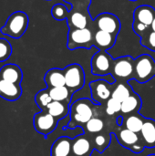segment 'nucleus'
Segmentation results:
<instances>
[{
  "mask_svg": "<svg viewBox=\"0 0 155 156\" xmlns=\"http://www.w3.org/2000/svg\"><path fill=\"white\" fill-rule=\"evenodd\" d=\"M99 104H94L91 100L84 98L77 100L69 105V129H75L78 126H84L91 118L96 116Z\"/></svg>",
  "mask_w": 155,
  "mask_h": 156,
  "instance_id": "f257e3e1",
  "label": "nucleus"
},
{
  "mask_svg": "<svg viewBox=\"0 0 155 156\" xmlns=\"http://www.w3.org/2000/svg\"><path fill=\"white\" fill-rule=\"evenodd\" d=\"M28 22V16L25 12L16 11L8 16L0 31L3 35H6L13 38H20L26 31Z\"/></svg>",
  "mask_w": 155,
  "mask_h": 156,
  "instance_id": "f03ea898",
  "label": "nucleus"
},
{
  "mask_svg": "<svg viewBox=\"0 0 155 156\" xmlns=\"http://www.w3.org/2000/svg\"><path fill=\"white\" fill-rule=\"evenodd\" d=\"M94 30L90 27L72 28L69 30L67 47L69 50L94 47Z\"/></svg>",
  "mask_w": 155,
  "mask_h": 156,
  "instance_id": "7ed1b4c3",
  "label": "nucleus"
},
{
  "mask_svg": "<svg viewBox=\"0 0 155 156\" xmlns=\"http://www.w3.org/2000/svg\"><path fill=\"white\" fill-rule=\"evenodd\" d=\"M155 77V60L149 54H143L134 58L133 80L146 83Z\"/></svg>",
  "mask_w": 155,
  "mask_h": 156,
  "instance_id": "20e7f679",
  "label": "nucleus"
},
{
  "mask_svg": "<svg viewBox=\"0 0 155 156\" xmlns=\"http://www.w3.org/2000/svg\"><path fill=\"white\" fill-rule=\"evenodd\" d=\"M118 131H113L119 144L134 154H141L146 147L140 133H133L122 126L117 125Z\"/></svg>",
  "mask_w": 155,
  "mask_h": 156,
  "instance_id": "39448f33",
  "label": "nucleus"
},
{
  "mask_svg": "<svg viewBox=\"0 0 155 156\" xmlns=\"http://www.w3.org/2000/svg\"><path fill=\"white\" fill-rule=\"evenodd\" d=\"M114 81H129L134 75V58L131 56H122L114 59L111 74Z\"/></svg>",
  "mask_w": 155,
  "mask_h": 156,
  "instance_id": "423d86ee",
  "label": "nucleus"
},
{
  "mask_svg": "<svg viewBox=\"0 0 155 156\" xmlns=\"http://www.w3.org/2000/svg\"><path fill=\"white\" fill-rule=\"evenodd\" d=\"M64 70L65 86L69 89L72 93L81 90L85 85V72L83 68L77 63L68 65Z\"/></svg>",
  "mask_w": 155,
  "mask_h": 156,
  "instance_id": "0eeeda50",
  "label": "nucleus"
},
{
  "mask_svg": "<svg viewBox=\"0 0 155 156\" xmlns=\"http://www.w3.org/2000/svg\"><path fill=\"white\" fill-rule=\"evenodd\" d=\"M114 58L107 52L99 50L91 58V72L97 76H107L111 74Z\"/></svg>",
  "mask_w": 155,
  "mask_h": 156,
  "instance_id": "6e6552de",
  "label": "nucleus"
},
{
  "mask_svg": "<svg viewBox=\"0 0 155 156\" xmlns=\"http://www.w3.org/2000/svg\"><path fill=\"white\" fill-rule=\"evenodd\" d=\"M91 91V99L95 104L103 105L111 98L113 83H110L105 80H97L90 83Z\"/></svg>",
  "mask_w": 155,
  "mask_h": 156,
  "instance_id": "1a4fd4ad",
  "label": "nucleus"
},
{
  "mask_svg": "<svg viewBox=\"0 0 155 156\" xmlns=\"http://www.w3.org/2000/svg\"><path fill=\"white\" fill-rule=\"evenodd\" d=\"M95 29L103 30L112 35L118 36L121 31L122 24L117 16L112 13H101L96 18L93 19Z\"/></svg>",
  "mask_w": 155,
  "mask_h": 156,
  "instance_id": "9d476101",
  "label": "nucleus"
},
{
  "mask_svg": "<svg viewBox=\"0 0 155 156\" xmlns=\"http://www.w3.org/2000/svg\"><path fill=\"white\" fill-rule=\"evenodd\" d=\"M58 123V120L49 114L47 111H41L34 115L33 125L35 130L47 137L49 133L55 131Z\"/></svg>",
  "mask_w": 155,
  "mask_h": 156,
  "instance_id": "9b49d317",
  "label": "nucleus"
},
{
  "mask_svg": "<svg viewBox=\"0 0 155 156\" xmlns=\"http://www.w3.org/2000/svg\"><path fill=\"white\" fill-rule=\"evenodd\" d=\"M67 22L69 29L86 28V27H90L95 29L93 19L91 18L89 10L86 9L71 8L67 17Z\"/></svg>",
  "mask_w": 155,
  "mask_h": 156,
  "instance_id": "f8f14e48",
  "label": "nucleus"
},
{
  "mask_svg": "<svg viewBox=\"0 0 155 156\" xmlns=\"http://www.w3.org/2000/svg\"><path fill=\"white\" fill-rule=\"evenodd\" d=\"M72 156H91L94 150L92 141L87 134L78 135L72 139Z\"/></svg>",
  "mask_w": 155,
  "mask_h": 156,
  "instance_id": "ddd939ff",
  "label": "nucleus"
},
{
  "mask_svg": "<svg viewBox=\"0 0 155 156\" xmlns=\"http://www.w3.org/2000/svg\"><path fill=\"white\" fill-rule=\"evenodd\" d=\"M116 40L117 36L115 35L100 29L94 30V47H96L98 50L107 51L115 45Z\"/></svg>",
  "mask_w": 155,
  "mask_h": 156,
  "instance_id": "4468645a",
  "label": "nucleus"
},
{
  "mask_svg": "<svg viewBox=\"0 0 155 156\" xmlns=\"http://www.w3.org/2000/svg\"><path fill=\"white\" fill-rule=\"evenodd\" d=\"M22 95V88L20 84L12 83L0 79V97L8 101H17Z\"/></svg>",
  "mask_w": 155,
  "mask_h": 156,
  "instance_id": "2eb2a0df",
  "label": "nucleus"
},
{
  "mask_svg": "<svg viewBox=\"0 0 155 156\" xmlns=\"http://www.w3.org/2000/svg\"><path fill=\"white\" fill-rule=\"evenodd\" d=\"M155 16V9L151 5H143L135 8L133 12V22L151 27Z\"/></svg>",
  "mask_w": 155,
  "mask_h": 156,
  "instance_id": "dca6fc26",
  "label": "nucleus"
},
{
  "mask_svg": "<svg viewBox=\"0 0 155 156\" xmlns=\"http://www.w3.org/2000/svg\"><path fill=\"white\" fill-rule=\"evenodd\" d=\"M72 139L67 136L58 138L52 144L50 156H72Z\"/></svg>",
  "mask_w": 155,
  "mask_h": 156,
  "instance_id": "f3484780",
  "label": "nucleus"
},
{
  "mask_svg": "<svg viewBox=\"0 0 155 156\" xmlns=\"http://www.w3.org/2000/svg\"><path fill=\"white\" fill-rule=\"evenodd\" d=\"M0 79L6 81L20 84L23 79V72L16 64H6L0 69Z\"/></svg>",
  "mask_w": 155,
  "mask_h": 156,
  "instance_id": "a211bd4d",
  "label": "nucleus"
},
{
  "mask_svg": "<svg viewBox=\"0 0 155 156\" xmlns=\"http://www.w3.org/2000/svg\"><path fill=\"white\" fill-rule=\"evenodd\" d=\"M143 105L142 98L137 93H132L125 101L122 102V116H126L132 113H137L140 112Z\"/></svg>",
  "mask_w": 155,
  "mask_h": 156,
  "instance_id": "6ab92c4d",
  "label": "nucleus"
},
{
  "mask_svg": "<svg viewBox=\"0 0 155 156\" xmlns=\"http://www.w3.org/2000/svg\"><path fill=\"white\" fill-rule=\"evenodd\" d=\"M44 81L47 84L48 89L65 86L64 70L61 69H58V68L50 69L45 74Z\"/></svg>",
  "mask_w": 155,
  "mask_h": 156,
  "instance_id": "aec40b11",
  "label": "nucleus"
},
{
  "mask_svg": "<svg viewBox=\"0 0 155 156\" xmlns=\"http://www.w3.org/2000/svg\"><path fill=\"white\" fill-rule=\"evenodd\" d=\"M140 135L147 148L155 147V121L153 119H146L140 133Z\"/></svg>",
  "mask_w": 155,
  "mask_h": 156,
  "instance_id": "412c9836",
  "label": "nucleus"
},
{
  "mask_svg": "<svg viewBox=\"0 0 155 156\" xmlns=\"http://www.w3.org/2000/svg\"><path fill=\"white\" fill-rule=\"evenodd\" d=\"M122 117H123V121L122 124V127L130 131H132L133 133H141L144 121H145V118L143 116H142L139 112H137V113H132V114H129V115L122 116Z\"/></svg>",
  "mask_w": 155,
  "mask_h": 156,
  "instance_id": "4be33fe9",
  "label": "nucleus"
},
{
  "mask_svg": "<svg viewBox=\"0 0 155 156\" xmlns=\"http://www.w3.org/2000/svg\"><path fill=\"white\" fill-rule=\"evenodd\" d=\"M132 93H134V91L129 84V81H115V83H113L111 98L119 101L120 102L125 101Z\"/></svg>",
  "mask_w": 155,
  "mask_h": 156,
  "instance_id": "5701e85b",
  "label": "nucleus"
},
{
  "mask_svg": "<svg viewBox=\"0 0 155 156\" xmlns=\"http://www.w3.org/2000/svg\"><path fill=\"white\" fill-rule=\"evenodd\" d=\"M69 105L70 104L67 102L52 101L48 105L46 111L59 121L69 114Z\"/></svg>",
  "mask_w": 155,
  "mask_h": 156,
  "instance_id": "b1692460",
  "label": "nucleus"
},
{
  "mask_svg": "<svg viewBox=\"0 0 155 156\" xmlns=\"http://www.w3.org/2000/svg\"><path fill=\"white\" fill-rule=\"evenodd\" d=\"M91 141H92L94 150H96L100 154H102L109 147V145L111 144V132L104 130L100 133L94 134Z\"/></svg>",
  "mask_w": 155,
  "mask_h": 156,
  "instance_id": "393cba45",
  "label": "nucleus"
},
{
  "mask_svg": "<svg viewBox=\"0 0 155 156\" xmlns=\"http://www.w3.org/2000/svg\"><path fill=\"white\" fill-rule=\"evenodd\" d=\"M48 91H49L52 101H63V102H67L70 104L73 93L66 86L51 88V89H48Z\"/></svg>",
  "mask_w": 155,
  "mask_h": 156,
  "instance_id": "a878e982",
  "label": "nucleus"
},
{
  "mask_svg": "<svg viewBox=\"0 0 155 156\" xmlns=\"http://www.w3.org/2000/svg\"><path fill=\"white\" fill-rule=\"evenodd\" d=\"M82 128L85 132V134H97L104 131L105 122L101 118L95 116L91 118L84 126H82Z\"/></svg>",
  "mask_w": 155,
  "mask_h": 156,
  "instance_id": "bb28decb",
  "label": "nucleus"
},
{
  "mask_svg": "<svg viewBox=\"0 0 155 156\" xmlns=\"http://www.w3.org/2000/svg\"><path fill=\"white\" fill-rule=\"evenodd\" d=\"M35 101L37 105L41 109V111H46L48 105L52 101L48 89L39 90L35 96Z\"/></svg>",
  "mask_w": 155,
  "mask_h": 156,
  "instance_id": "cd10ccee",
  "label": "nucleus"
},
{
  "mask_svg": "<svg viewBox=\"0 0 155 156\" xmlns=\"http://www.w3.org/2000/svg\"><path fill=\"white\" fill-rule=\"evenodd\" d=\"M122 112V102L119 101L111 98L105 103V112L110 117L120 116Z\"/></svg>",
  "mask_w": 155,
  "mask_h": 156,
  "instance_id": "c85d7f7f",
  "label": "nucleus"
},
{
  "mask_svg": "<svg viewBox=\"0 0 155 156\" xmlns=\"http://www.w3.org/2000/svg\"><path fill=\"white\" fill-rule=\"evenodd\" d=\"M69 10L70 9L68 8L63 4H56L51 8V16H53L54 19L61 21V20L67 19Z\"/></svg>",
  "mask_w": 155,
  "mask_h": 156,
  "instance_id": "c756f323",
  "label": "nucleus"
},
{
  "mask_svg": "<svg viewBox=\"0 0 155 156\" xmlns=\"http://www.w3.org/2000/svg\"><path fill=\"white\" fill-rule=\"evenodd\" d=\"M11 54L12 47L10 43L5 38H0V62L7 60Z\"/></svg>",
  "mask_w": 155,
  "mask_h": 156,
  "instance_id": "7c9ffc66",
  "label": "nucleus"
},
{
  "mask_svg": "<svg viewBox=\"0 0 155 156\" xmlns=\"http://www.w3.org/2000/svg\"><path fill=\"white\" fill-rule=\"evenodd\" d=\"M141 45L153 52H155V31L151 30L147 35L141 38Z\"/></svg>",
  "mask_w": 155,
  "mask_h": 156,
  "instance_id": "2f4dec72",
  "label": "nucleus"
},
{
  "mask_svg": "<svg viewBox=\"0 0 155 156\" xmlns=\"http://www.w3.org/2000/svg\"><path fill=\"white\" fill-rule=\"evenodd\" d=\"M132 29L134 31V33L140 37V38L143 37L145 35H147L151 30L152 27H148L146 25L141 24V23H137V22H132Z\"/></svg>",
  "mask_w": 155,
  "mask_h": 156,
  "instance_id": "473e14b6",
  "label": "nucleus"
},
{
  "mask_svg": "<svg viewBox=\"0 0 155 156\" xmlns=\"http://www.w3.org/2000/svg\"><path fill=\"white\" fill-rule=\"evenodd\" d=\"M151 27H152V30L155 31V16H154V19H153V24H152V26H151Z\"/></svg>",
  "mask_w": 155,
  "mask_h": 156,
  "instance_id": "72a5a7b5",
  "label": "nucleus"
},
{
  "mask_svg": "<svg viewBox=\"0 0 155 156\" xmlns=\"http://www.w3.org/2000/svg\"><path fill=\"white\" fill-rule=\"evenodd\" d=\"M63 1H65V2H67V3H69V4H70V5H71L75 0H63Z\"/></svg>",
  "mask_w": 155,
  "mask_h": 156,
  "instance_id": "f704fd0d",
  "label": "nucleus"
},
{
  "mask_svg": "<svg viewBox=\"0 0 155 156\" xmlns=\"http://www.w3.org/2000/svg\"><path fill=\"white\" fill-rule=\"evenodd\" d=\"M147 156H155L154 154H149V155H147Z\"/></svg>",
  "mask_w": 155,
  "mask_h": 156,
  "instance_id": "c9c22d12",
  "label": "nucleus"
},
{
  "mask_svg": "<svg viewBox=\"0 0 155 156\" xmlns=\"http://www.w3.org/2000/svg\"><path fill=\"white\" fill-rule=\"evenodd\" d=\"M130 1H137V0H130Z\"/></svg>",
  "mask_w": 155,
  "mask_h": 156,
  "instance_id": "e433bc0d",
  "label": "nucleus"
},
{
  "mask_svg": "<svg viewBox=\"0 0 155 156\" xmlns=\"http://www.w3.org/2000/svg\"><path fill=\"white\" fill-rule=\"evenodd\" d=\"M46 1H50V0H46Z\"/></svg>",
  "mask_w": 155,
  "mask_h": 156,
  "instance_id": "4c0bfd02",
  "label": "nucleus"
}]
</instances>
